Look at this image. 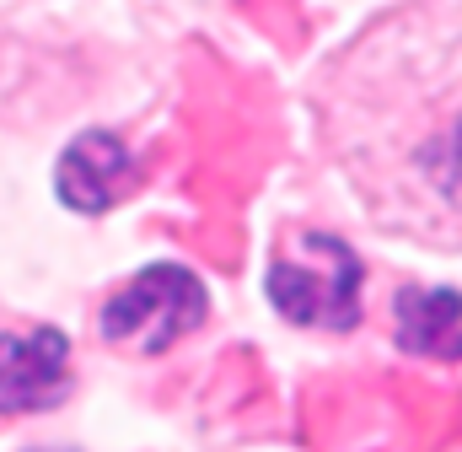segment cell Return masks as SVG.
<instances>
[{"label":"cell","instance_id":"1","mask_svg":"<svg viewBox=\"0 0 462 452\" xmlns=\"http://www.w3.org/2000/svg\"><path fill=\"white\" fill-rule=\"evenodd\" d=\"M318 113L371 221L462 253V0H420L355 38L318 87Z\"/></svg>","mask_w":462,"mask_h":452},{"label":"cell","instance_id":"5","mask_svg":"<svg viewBox=\"0 0 462 452\" xmlns=\"http://www.w3.org/2000/svg\"><path fill=\"white\" fill-rule=\"evenodd\" d=\"M129 151L118 146L114 135H103V129H92V135H81L65 156H60V200L70 205V211H81V216H97V211H108L118 194H124V184H129Z\"/></svg>","mask_w":462,"mask_h":452},{"label":"cell","instance_id":"2","mask_svg":"<svg viewBox=\"0 0 462 452\" xmlns=\"http://www.w3.org/2000/svg\"><path fill=\"white\" fill-rule=\"evenodd\" d=\"M269 302L301 329H349L360 318V259L328 231H291L269 259Z\"/></svg>","mask_w":462,"mask_h":452},{"label":"cell","instance_id":"6","mask_svg":"<svg viewBox=\"0 0 462 452\" xmlns=\"http://www.w3.org/2000/svg\"><path fill=\"white\" fill-rule=\"evenodd\" d=\"M398 318V344L414 355H436V361H457L462 355V297L457 291H398L393 302Z\"/></svg>","mask_w":462,"mask_h":452},{"label":"cell","instance_id":"3","mask_svg":"<svg viewBox=\"0 0 462 452\" xmlns=\"http://www.w3.org/2000/svg\"><path fill=\"white\" fill-rule=\"evenodd\" d=\"M205 324V286L183 264H151L129 286H118L97 313V329L108 344L134 355H162L167 344Z\"/></svg>","mask_w":462,"mask_h":452},{"label":"cell","instance_id":"4","mask_svg":"<svg viewBox=\"0 0 462 452\" xmlns=\"http://www.w3.org/2000/svg\"><path fill=\"white\" fill-rule=\"evenodd\" d=\"M70 344L54 329H5L0 334V415L49 410L65 399Z\"/></svg>","mask_w":462,"mask_h":452}]
</instances>
